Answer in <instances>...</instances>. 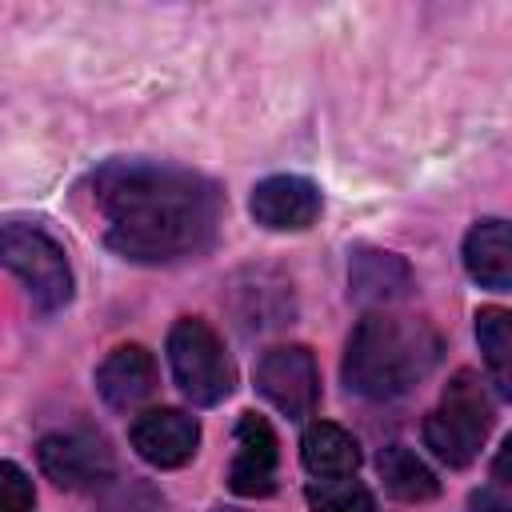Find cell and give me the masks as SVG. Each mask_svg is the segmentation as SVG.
<instances>
[{"label": "cell", "mask_w": 512, "mask_h": 512, "mask_svg": "<svg viewBox=\"0 0 512 512\" xmlns=\"http://www.w3.org/2000/svg\"><path fill=\"white\" fill-rule=\"evenodd\" d=\"M104 216V240L140 264H168L212 244L220 224V188L188 168L116 160L92 176Z\"/></svg>", "instance_id": "obj_1"}, {"label": "cell", "mask_w": 512, "mask_h": 512, "mask_svg": "<svg viewBox=\"0 0 512 512\" xmlns=\"http://www.w3.org/2000/svg\"><path fill=\"white\" fill-rule=\"evenodd\" d=\"M440 360V336L428 320L368 312L348 336L344 380L368 400H392L416 388Z\"/></svg>", "instance_id": "obj_2"}, {"label": "cell", "mask_w": 512, "mask_h": 512, "mask_svg": "<svg viewBox=\"0 0 512 512\" xmlns=\"http://www.w3.org/2000/svg\"><path fill=\"white\" fill-rule=\"evenodd\" d=\"M492 428V400L476 372H456L440 396V408L424 420V444L448 468H464L480 456V444Z\"/></svg>", "instance_id": "obj_3"}, {"label": "cell", "mask_w": 512, "mask_h": 512, "mask_svg": "<svg viewBox=\"0 0 512 512\" xmlns=\"http://www.w3.org/2000/svg\"><path fill=\"white\" fill-rule=\"evenodd\" d=\"M0 264L20 276V284L28 288L32 304L40 312H56L72 300V268H68V256L64 248L32 228V224H8L0 228Z\"/></svg>", "instance_id": "obj_4"}, {"label": "cell", "mask_w": 512, "mask_h": 512, "mask_svg": "<svg viewBox=\"0 0 512 512\" xmlns=\"http://www.w3.org/2000/svg\"><path fill=\"white\" fill-rule=\"evenodd\" d=\"M168 364L180 384V392L192 404H220L232 392V360L224 352V340L196 316H184L168 332Z\"/></svg>", "instance_id": "obj_5"}, {"label": "cell", "mask_w": 512, "mask_h": 512, "mask_svg": "<svg viewBox=\"0 0 512 512\" xmlns=\"http://www.w3.org/2000/svg\"><path fill=\"white\" fill-rule=\"evenodd\" d=\"M256 392L284 412L288 420H304L320 404V368L304 344H276L256 364Z\"/></svg>", "instance_id": "obj_6"}, {"label": "cell", "mask_w": 512, "mask_h": 512, "mask_svg": "<svg viewBox=\"0 0 512 512\" xmlns=\"http://www.w3.org/2000/svg\"><path fill=\"white\" fill-rule=\"evenodd\" d=\"M36 460L40 472L64 492L104 488L116 476V460L96 432H52L36 444Z\"/></svg>", "instance_id": "obj_7"}, {"label": "cell", "mask_w": 512, "mask_h": 512, "mask_svg": "<svg viewBox=\"0 0 512 512\" xmlns=\"http://www.w3.org/2000/svg\"><path fill=\"white\" fill-rule=\"evenodd\" d=\"M132 448L152 468H180L196 456L200 424L180 408H148L132 420Z\"/></svg>", "instance_id": "obj_8"}, {"label": "cell", "mask_w": 512, "mask_h": 512, "mask_svg": "<svg viewBox=\"0 0 512 512\" xmlns=\"http://www.w3.org/2000/svg\"><path fill=\"white\" fill-rule=\"evenodd\" d=\"M248 208H252V220L272 232H300L316 224L324 200H320V188L304 176H268L252 188Z\"/></svg>", "instance_id": "obj_9"}, {"label": "cell", "mask_w": 512, "mask_h": 512, "mask_svg": "<svg viewBox=\"0 0 512 512\" xmlns=\"http://www.w3.org/2000/svg\"><path fill=\"white\" fill-rule=\"evenodd\" d=\"M276 432L264 416L244 412L236 424V456L228 464V488L236 496H268L276 488Z\"/></svg>", "instance_id": "obj_10"}, {"label": "cell", "mask_w": 512, "mask_h": 512, "mask_svg": "<svg viewBox=\"0 0 512 512\" xmlns=\"http://www.w3.org/2000/svg\"><path fill=\"white\" fill-rule=\"evenodd\" d=\"M96 392L116 412L140 408L156 392V360H152V352L140 348V344L112 348L104 356V364L96 368Z\"/></svg>", "instance_id": "obj_11"}, {"label": "cell", "mask_w": 512, "mask_h": 512, "mask_svg": "<svg viewBox=\"0 0 512 512\" xmlns=\"http://www.w3.org/2000/svg\"><path fill=\"white\" fill-rule=\"evenodd\" d=\"M464 268L484 288L504 292L512 284V248H508V224L488 216L476 220L464 236Z\"/></svg>", "instance_id": "obj_12"}, {"label": "cell", "mask_w": 512, "mask_h": 512, "mask_svg": "<svg viewBox=\"0 0 512 512\" xmlns=\"http://www.w3.org/2000/svg\"><path fill=\"white\" fill-rule=\"evenodd\" d=\"M348 284H352V296L360 304H388V300H400L412 284V272L400 256L392 252H376V248H360L352 256V268H348Z\"/></svg>", "instance_id": "obj_13"}, {"label": "cell", "mask_w": 512, "mask_h": 512, "mask_svg": "<svg viewBox=\"0 0 512 512\" xmlns=\"http://www.w3.org/2000/svg\"><path fill=\"white\" fill-rule=\"evenodd\" d=\"M300 460L312 476H352L360 468V444L348 428L332 420H316L300 440Z\"/></svg>", "instance_id": "obj_14"}, {"label": "cell", "mask_w": 512, "mask_h": 512, "mask_svg": "<svg viewBox=\"0 0 512 512\" xmlns=\"http://www.w3.org/2000/svg\"><path fill=\"white\" fill-rule=\"evenodd\" d=\"M376 468H380L384 488H388L396 500H404V504H424V500H432V496L440 492L436 472H432L412 448H404V444H388V448L376 456Z\"/></svg>", "instance_id": "obj_15"}, {"label": "cell", "mask_w": 512, "mask_h": 512, "mask_svg": "<svg viewBox=\"0 0 512 512\" xmlns=\"http://www.w3.org/2000/svg\"><path fill=\"white\" fill-rule=\"evenodd\" d=\"M476 340H480V352H484V364H488L496 388L508 396V388H512V316L504 308H480Z\"/></svg>", "instance_id": "obj_16"}, {"label": "cell", "mask_w": 512, "mask_h": 512, "mask_svg": "<svg viewBox=\"0 0 512 512\" xmlns=\"http://www.w3.org/2000/svg\"><path fill=\"white\" fill-rule=\"evenodd\" d=\"M304 496L312 512H376L372 492L352 476H312Z\"/></svg>", "instance_id": "obj_17"}, {"label": "cell", "mask_w": 512, "mask_h": 512, "mask_svg": "<svg viewBox=\"0 0 512 512\" xmlns=\"http://www.w3.org/2000/svg\"><path fill=\"white\" fill-rule=\"evenodd\" d=\"M96 512H164V496L148 480H112L100 488Z\"/></svg>", "instance_id": "obj_18"}, {"label": "cell", "mask_w": 512, "mask_h": 512, "mask_svg": "<svg viewBox=\"0 0 512 512\" xmlns=\"http://www.w3.org/2000/svg\"><path fill=\"white\" fill-rule=\"evenodd\" d=\"M32 504H36V488L28 472L12 460H0V512H32Z\"/></svg>", "instance_id": "obj_19"}]
</instances>
